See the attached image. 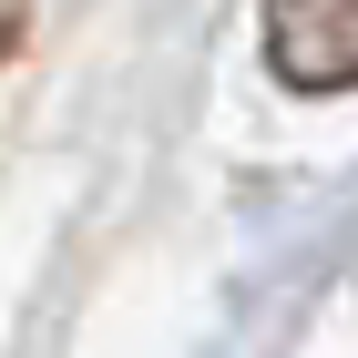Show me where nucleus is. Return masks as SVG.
Returning <instances> with one entry per match:
<instances>
[{
	"label": "nucleus",
	"instance_id": "f257e3e1",
	"mask_svg": "<svg viewBox=\"0 0 358 358\" xmlns=\"http://www.w3.org/2000/svg\"><path fill=\"white\" fill-rule=\"evenodd\" d=\"M266 72L287 92H358V0H266Z\"/></svg>",
	"mask_w": 358,
	"mask_h": 358
},
{
	"label": "nucleus",
	"instance_id": "f03ea898",
	"mask_svg": "<svg viewBox=\"0 0 358 358\" xmlns=\"http://www.w3.org/2000/svg\"><path fill=\"white\" fill-rule=\"evenodd\" d=\"M21 41H31V0H0V62L21 52Z\"/></svg>",
	"mask_w": 358,
	"mask_h": 358
}]
</instances>
